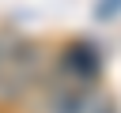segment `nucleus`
Listing matches in <instances>:
<instances>
[{
	"mask_svg": "<svg viewBox=\"0 0 121 113\" xmlns=\"http://www.w3.org/2000/svg\"><path fill=\"white\" fill-rule=\"evenodd\" d=\"M60 75L68 83H91L98 75V49L79 41V45H68L64 56H60Z\"/></svg>",
	"mask_w": 121,
	"mask_h": 113,
	"instance_id": "obj_1",
	"label": "nucleus"
},
{
	"mask_svg": "<svg viewBox=\"0 0 121 113\" xmlns=\"http://www.w3.org/2000/svg\"><path fill=\"white\" fill-rule=\"evenodd\" d=\"M87 113H117V105H113V98H106L102 90H95L91 102H87Z\"/></svg>",
	"mask_w": 121,
	"mask_h": 113,
	"instance_id": "obj_2",
	"label": "nucleus"
}]
</instances>
